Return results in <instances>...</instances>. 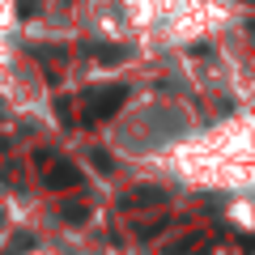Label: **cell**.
<instances>
[{
	"instance_id": "obj_1",
	"label": "cell",
	"mask_w": 255,
	"mask_h": 255,
	"mask_svg": "<svg viewBox=\"0 0 255 255\" xmlns=\"http://www.w3.org/2000/svg\"><path fill=\"white\" fill-rule=\"evenodd\" d=\"M128 90L124 85H111V90H90L85 94V111H90V119H111L119 107H124Z\"/></svg>"
},
{
	"instance_id": "obj_6",
	"label": "cell",
	"mask_w": 255,
	"mask_h": 255,
	"mask_svg": "<svg viewBox=\"0 0 255 255\" xmlns=\"http://www.w3.org/2000/svg\"><path fill=\"white\" fill-rule=\"evenodd\" d=\"M170 255H204V247H200V238H187V243L170 247Z\"/></svg>"
},
{
	"instance_id": "obj_4",
	"label": "cell",
	"mask_w": 255,
	"mask_h": 255,
	"mask_svg": "<svg viewBox=\"0 0 255 255\" xmlns=\"http://www.w3.org/2000/svg\"><path fill=\"white\" fill-rule=\"evenodd\" d=\"M90 55H94V60H102V64H119V60H128V51H111V47H90Z\"/></svg>"
},
{
	"instance_id": "obj_3",
	"label": "cell",
	"mask_w": 255,
	"mask_h": 255,
	"mask_svg": "<svg viewBox=\"0 0 255 255\" xmlns=\"http://www.w3.org/2000/svg\"><path fill=\"white\" fill-rule=\"evenodd\" d=\"M157 200H166V191H157V187H140V191H132L124 204L132 209V204H157Z\"/></svg>"
},
{
	"instance_id": "obj_2",
	"label": "cell",
	"mask_w": 255,
	"mask_h": 255,
	"mask_svg": "<svg viewBox=\"0 0 255 255\" xmlns=\"http://www.w3.org/2000/svg\"><path fill=\"white\" fill-rule=\"evenodd\" d=\"M47 191H68V187H77V183H81V170H77L73 162H47Z\"/></svg>"
},
{
	"instance_id": "obj_5",
	"label": "cell",
	"mask_w": 255,
	"mask_h": 255,
	"mask_svg": "<svg viewBox=\"0 0 255 255\" xmlns=\"http://www.w3.org/2000/svg\"><path fill=\"white\" fill-rule=\"evenodd\" d=\"M85 217H90V209H85V204H64V221H73V226H81Z\"/></svg>"
}]
</instances>
